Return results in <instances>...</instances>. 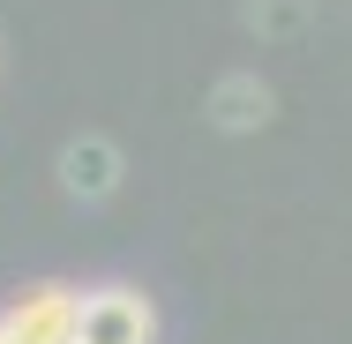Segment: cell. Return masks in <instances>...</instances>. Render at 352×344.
Returning <instances> with one entry per match:
<instances>
[{
    "instance_id": "1",
    "label": "cell",
    "mask_w": 352,
    "mask_h": 344,
    "mask_svg": "<svg viewBox=\"0 0 352 344\" xmlns=\"http://www.w3.org/2000/svg\"><path fill=\"white\" fill-rule=\"evenodd\" d=\"M15 344H82V292L75 284H30L0 307Z\"/></svg>"
},
{
    "instance_id": "2",
    "label": "cell",
    "mask_w": 352,
    "mask_h": 344,
    "mask_svg": "<svg viewBox=\"0 0 352 344\" xmlns=\"http://www.w3.org/2000/svg\"><path fill=\"white\" fill-rule=\"evenodd\" d=\"M82 344H157V307L135 284L82 292Z\"/></svg>"
},
{
    "instance_id": "5",
    "label": "cell",
    "mask_w": 352,
    "mask_h": 344,
    "mask_svg": "<svg viewBox=\"0 0 352 344\" xmlns=\"http://www.w3.org/2000/svg\"><path fill=\"white\" fill-rule=\"evenodd\" d=\"M0 344H15V337H8V322H0Z\"/></svg>"
},
{
    "instance_id": "4",
    "label": "cell",
    "mask_w": 352,
    "mask_h": 344,
    "mask_svg": "<svg viewBox=\"0 0 352 344\" xmlns=\"http://www.w3.org/2000/svg\"><path fill=\"white\" fill-rule=\"evenodd\" d=\"M210 120L232 128V135L263 128V120H270V82H263V75H225V82L210 90Z\"/></svg>"
},
{
    "instance_id": "3",
    "label": "cell",
    "mask_w": 352,
    "mask_h": 344,
    "mask_svg": "<svg viewBox=\"0 0 352 344\" xmlns=\"http://www.w3.org/2000/svg\"><path fill=\"white\" fill-rule=\"evenodd\" d=\"M60 187H68L75 203H105L113 187H120V150L105 135H75L60 150Z\"/></svg>"
}]
</instances>
